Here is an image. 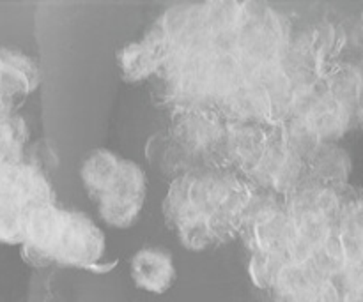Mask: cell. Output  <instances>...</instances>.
Instances as JSON below:
<instances>
[{
    "instance_id": "cell-1",
    "label": "cell",
    "mask_w": 363,
    "mask_h": 302,
    "mask_svg": "<svg viewBox=\"0 0 363 302\" xmlns=\"http://www.w3.org/2000/svg\"><path fill=\"white\" fill-rule=\"evenodd\" d=\"M248 202V186L234 175L188 170L177 175L163 200L167 225L176 228L195 218L211 219L222 237L240 219Z\"/></svg>"
},
{
    "instance_id": "cell-2",
    "label": "cell",
    "mask_w": 363,
    "mask_h": 302,
    "mask_svg": "<svg viewBox=\"0 0 363 302\" xmlns=\"http://www.w3.org/2000/svg\"><path fill=\"white\" fill-rule=\"evenodd\" d=\"M289 46V27L279 11L261 2L241 4L233 52L248 74L282 66Z\"/></svg>"
},
{
    "instance_id": "cell-3",
    "label": "cell",
    "mask_w": 363,
    "mask_h": 302,
    "mask_svg": "<svg viewBox=\"0 0 363 302\" xmlns=\"http://www.w3.org/2000/svg\"><path fill=\"white\" fill-rule=\"evenodd\" d=\"M55 204V191L45 172L32 163H20L0 172V243L23 244L28 212Z\"/></svg>"
},
{
    "instance_id": "cell-4",
    "label": "cell",
    "mask_w": 363,
    "mask_h": 302,
    "mask_svg": "<svg viewBox=\"0 0 363 302\" xmlns=\"http://www.w3.org/2000/svg\"><path fill=\"white\" fill-rule=\"evenodd\" d=\"M105 250V233L89 216L78 211L64 212L62 226L53 246L55 264L94 272H101V269L110 271L112 264L99 265Z\"/></svg>"
},
{
    "instance_id": "cell-5",
    "label": "cell",
    "mask_w": 363,
    "mask_h": 302,
    "mask_svg": "<svg viewBox=\"0 0 363 302\" xmlns=\"http://www.w3.org/2000/svg\"><path fill=\"white\" fill-rule=\"evenodd\" d=\"M147 197V179L140 166L123 159L121 172L108 191L96 202L103 221L113 228H130L140 218Z\"/></svg>"
},
{
    "instance_id": "cell-6",
    "label": "cell",
    "mask_w": 363,
    "mask_h": 302,
    "mask_svg": "<svg viewBox=\"0 0 363 302\" xmlns=\"http://www.w3.org/2000/svg\"><path fill=\"white\" fill-rule=\"evenodd\" d=\"M41 74L23 52L0 46V120L16 115V108L38 88Z\"/></svg>"
},
{
    "instance_id": "cell-7",
    "label": "cell",
    "mask_w": 363,
    "mask_h": 302,
    "mask_svg": "<svg viewBox=\"0 0 363 302\" xmlns=\"http://www.w3.org/2000/svg\"><path fill=\"white\" fill-rule=\"evenodd\" d=\"M305 173V158L294 151L282 137L272 138L264 158L252 175L272 193H294Z\"/></svg>"
},
{
    "instance_id": "cell-8",
    "label": "cell",
    "mask_w": 363,
    "mask_h": 302,
    "mask_svg": "<svg viewBox=\"0 0 363 302\" xmlns=\"http://www.w3.org/2000/svg\"><path fill=\"white\" fill-rule=\"evenodd\" d=\"M354 115L357 112H353L346 103L326 92L315 101L308 103L301 115L296 117V122L315 144H325V141L337 144V140L342 138L353 126Z\"/></svg>"
},
{
    "instance_id": "cell-9",
    "label": "cell",
    "mask_w": 363,
    "mask_h": 302,
    "mask_svg": "<svg viewBox=\"0 0 363 302\" xmlns=\"http://www.w3.org/2000/svg\"><path fill=\"white\" fill-rule=\"evenodd\" d=\"M130 269L135 286L155 296L169 292L177 278L172 255L160 246L138 250L131 258Z\"/></svg>"
},
{
    "instance_id": "cell-10",
    "label": "cell",
    "mask_w": 363,
    "mask_h": 302,
    "mask_svg": "<svg viewBox=\"0 0 363 302\" xmlns=\"http://www.w3.org/2000/svg\"><path fill=\"white\" fill-rule=\"evenodd\" d=\"M351 158L335 141L319 144L305 156V172L311 184L328 187H344L350 184Z\"/></svg>"
},
{
    "instance_id": "cell-11",
    "label": "cell",
    "mask_w": 363,
    "mask_h": 302,
    "mask_svg": "<svg viewBox=\"0 0 363 302\" xmlns=\"http://www.w3.org/2000/svg\"><path fill=\"white\" fill-rule=\"evenodd\" d=\"M272 138L261 122H252V120H238L233 129L225 133L230 158L250 173L264 158Z\"/></svg>"
},
{
    "instance_id": "cell-12",
    "label": "cell",
    "mask_w": 363,
    "mask_h": 302,
    "mask_svg": "<svg viewBox=\"0 0 363 302\" xmlns=\"http://www.w3.org/2000/svg\"><path fill=\"white\" fill-rule=\"evenodd\" d=\"M123 158L108 149H92L87 152L80 166V179L85 191L94 202H98L116 182L121 172Z\"/></svg>"
},
{
    "instance_id": "cell-13",
    "label": "cell",
    "mask_w": 363,
    "mask_h": 302,
    "mask_svg": "<svg viewBox=\"0 0 363 302\" xmlns=\"http://www.w3.org/2000/svg\"><path fill=\"white\" fill-rule=\"evenodd\" d=\"M116 59L121 78L128 83L147 80L149 76L162 71L163 64H165L162 53L147 39L124 45L123 48H119Z\"/></svg>"
},
{
    "instance_id": "cell-14",
    "label": "cell",
    "mask_w": 363,
    "mask_h": 302,
    "mask_svg": "<svg viewBox=\"0 0 363 302\" xmlns=\"http://www.w3.org/2000/svg\"><path fill=\"white\" fill-rule=\"evenodd\" d=\"M272 292L275 302H342L337 283L321 276H294Z\"/></svg>"
},
{
    "instance_id": "cell-15",
    "label": "cell",
    "mask_w": 363,
    "mask_h": 302,
    "mask_svg": "<svg viewBox=\"0 0 363 302\" xmlns=\"http://www.w3.org/2000/svg\"><path fill=\"white\" fill-rule=\"evenodd\" d=\"M64 212L66 211L59 209L55 204L32 209L25 218L23 243L41 248L53 258V246L62 226Z\"/></svg>"
},
{
    "instance_id": "cell-16",
    "label": "cell",
    "mask_w": 363,
    "mask_h": 302,
    "mask_svg": "<svg viewBox=\"0 0 363 302\" xmlns=\"http://www.w3.org/2000/svg\"><path fill=\"white\" fill-rule=\"evenodd\" d=\"M339 239L346 255V269L363 262V194L350 202L339 226Z\"/></svg>"
},
{
    "instance_id": "cell-17",
    "label": "cell",
    "mask_w": 363,
    "mask_h": 302,
    "mask_svg": "<svg viewBox=\"0 0 363 302\" xmlns=\"http://www.w3.org/2000/svg\"><path fill=\"white\" fill-rule=\"evenodd\" d=\"M27 124L20 115L0 120V172L25 161Z\"/></svg>"
},
{
    "instance_id": "cell-18",
    "label": "cell",
    "mask_w": 363,
    "mask_h": 302,
    "mask_svg": "<svg viewBox=\"0 0 363 302\" xmlns=\"http://www.w3.org/2000/svg\"><path fill=\"white\" fill-rule=\"evenodd\" d=\"M174 230H176L181 246L186 248L188 251H195V253L209 250L216 243L223 240L222 233L218 232L215 223L206 218L188 219V221L177 225Z\"/></svg>"
},
{
    "instance_id": "cell-19",
    "label": "cell",
    "mask_w": 363,
    "mask_h": 302,
    "mask_svg": "<svg viewBox=\"0 0 363 302\" xmlns=\"http://www.w3.org/2000/svg\"><path fill=\"white\" fill-rule=\"evenodd\" d=\"M328 92L358 113L363 106V71L358 67L337 71L330 81Z\"/></svg>"
},
{
    "instance_id": "cell-20",
    "label": "cell",
    "mask_w": 363,
    "mask_h": 302,
    "mask_svg": "<svg viewBox=\"0 0 363 302\" xmlns=\"http://www.w3.org/2000/svg\"><path fill=\"white\" fill-rule=\"evenodd\" d=\"M286 260L275 255L252 253L248 262V274L252 283L261 290H273Z\"/></svg>"
},
{
    "instance_id": "cell-21",
    "label": "cell",
    "mask_w": 363,
    "mask_h": 302,
    "mask_svg": "<svg viewBox=\"0 0 363 302\" xmlns=\"http://www.w3.org/2000/svg\"><path fill=\"white\" fill-rule=\"evenodd\" d=\"M20 253H21V260L34 269H45V267H50V265L55 264V260L52 258V255L46 253V251H43L41 248L32 246V244H27V243L21 244Z\"/></svg>"
}]
</instances>
